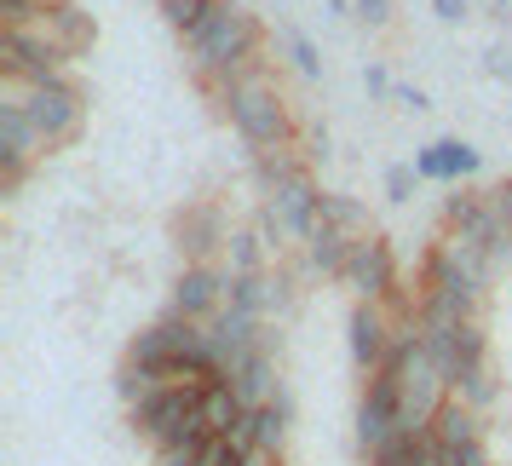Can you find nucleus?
Wrapping results in <instances>:
<instances>
[{"label": "nucleus", "instance_id": "f257e3e1", "mask_svg": "<svg viewBox=\"0 0 512 466\" xmlns=\"http://www.w3.org/2000/svg\"><path fill=\"white\" fill-rule=\"evenodd\" d=\"M185 52H190V70L202 75L208 87H231L242 75L259 70V52H265V24H259L248 6L236 0H219L202 24L185 35Z\"/></svg>", "mask_w": 512, "mask_h": 466}, {"label": "nucleus", "instance_id": "f03ea898", "mask_svg": "<svg viewBox=\"0 0 512 466\" xmlns=\"http://www.w3.org/2000/svg\"><path fill=\"white\" fill-rule=\"evenodd\" d=\"M219 98H225V116H231L236 139L248 144L254 156H265V150H294V116H288L282 93L259 70L231 81Z\"/></svg>", "mask_w": 512, "mask_h": 466}, {"label": "nucleus", "instance_id": "7ed1b4c3", "mask_svg": "<svg viewBox=\"0 0 512 466\" xmlns=\"http://www.w3.org/2000/svg\"><path fill=\"white\" fill-rule=\"evenodd\" d=\"M64 58H70V52L58 47L41 24L6 29V35H0V75H6V87H47V81H64Z\"/></svg>", "mask_w": 512, "mask_h": 466}, {"label": "nucleus", "instance_id": "20e7f679", "mask_svg": "<svg viewBox=\"0 0 512 466\" xmlns=\"http://www.w3.org/2000/svg\"><path fill=\"white\" fill-rule=\"evenodd\" d=\"M18 98H24L35 133L47 139V150L81 139V127H87V98H81V87H75L70 75H64V81H47V87H18Z\"/></svg>", "mask_w": 512, "mask_h": 466}, {"label": "nucleus", "instance_id": "39448f33", "mask_svg": "<svg viewBox=\"0 0 512 466\" xmlns=\"http://www.w3.org/2000/svg\"><path fill=\"white\" fill-rule=\"evenodd\" d=\"M41 156H47V139L35 133V121H29L18 87H6V98H0V190L12 196Z\"/></svg>", "mask_w": 512, "mask_h": 466}, {"label": "nucleus", "instance_id": "423d86ee", "mask_svg": "<svg viewBox=\"0 0 512 466\" xmlns=\"http://www.w3.org/2000/svg\"><path fill=\"white\" fill-rule=\"evenodd\" d=\"M397 432H403V403H397V369L386 363L380 374H369V386L357 397V449L374 461Z\"/></svg>", "mask_w": 512, "mask_h": 466}, {"label": "nucleus", "instance_id": "0eeeda50", "mask_svg": "<svg viewBox=\"0 0 512 466\" xmlns=\"http://www.w3.org/2000/svg\"><path fill=\"white\" fill-rule=\"evenodd\" d=\"M265 208L277 213V225L288 231V242L305 248V236L323 225V190H317V179L300 167V173H288V179H277V185L265 190Z\"/></svg>", "mask_w": 512, "mask_h": 466}, {"label": "nucleus", "instance_id": "6e6552de", "mask_svg": "<svg viewBox=\"0 0 512 466\" xmlns=\"http://www.w3.org/2000/svg\"><path fill=\"white\" fill-rule=\"evenodd\" d=\"M397 328H403V323H392V311H386V305L351 300V317H346L351 363H357L363 374H380V369H386V357H392V346H397Z\"/></svg>", "mask_w": 512, "mask_h": 466}, {"label": "nucleus", "instance_id": "1a4fd4ad", "mask_svg": "<svg viewBox=\"0 0 512 466\" xmlns=\"http://www.w3.org/2000/svg\"><path fill=\"white\" fill-rule=\"evenodd\" d=\"M127 415H133V432H139V438L162 443L167 432H179L190 415H202V386H179V380H167V386H156L144 403H133Z\"/></svg>", "mask_w": 512, "mask_h": 466}, {"label": "nucleus", "instance_id": "9d476101", "mask_svg": "<svg viewBox=\"0 0 512 466\" xmlns=\"http://www.w3.org/2000/svg\"><path fill=\"white\" fill-rule=\"evenodd\" d=\"M173 242H179L185 265H219L225 248H231V225H225L219 202H190V208L173 219Z\"/></svg>", "mask_w": 512, "mask_h": 466}, {"label": "nucleus", "instance_id": "9b49d317", "mask_svg": "<svg viewBox=\"0 0 512 466\" xmlns=\"http://www.w3.org/2000/svg\"><path fill=\"white\" fill-rule=\"evenodd\" d=\"M225 282H231V277H225V265H185L179 282H173L167 311H173V317H185V323H213V317L231 305Z\"/></svg>", "mask_w": 512, "mask_h": 466}, {"label": "nucleus", "instance_id": "f8f14e48", "mask_svg": "<svg viewBox=\"0 0 512 466\" xmlns=\"http://www.w3.org/2000/svg\"><path fill=\"white\" fill-rule=\"evenodd\" d=\"M288 426H294V403H288V392H277L271 403H259V409H248V415L236 420L231 443L242 449V455H277L288 449Z\"/></svg>", "mask_w": 512, "mask_h": 466}, {"label": "nucleus", "instance_id": "ddd939ff", "mask_svg": "<svg viewBox=\"0 0 512 466\" xmlns=\"http://www.w3.org/2000/svg\"><path fill=\"white\" fill-rule=\"evenodd\" d=\"M225 380L236 386V397L248 403V409H259V403H271V397L282 392L277 386V334H265L254 351H242V357H231V369H225Z\"/></svg>", "mask_w": 512, "mask_h": 466}, {"label": "nucleus", "instance_id": "4468645a", "mask_svg": "<svg viewBox=\"0 0 512 466\" xmlns=\"http://www.w3.org/2000/svg\"><path fill=\"white\" fill-rule=\"evenodd\" d=\"M443 225H449V236H461V242H478V248H489L495 254V242H501V213H495V202L484 196H472V190H461V196H449V208H443Z\"/></svg>", "mask_w": 512, "mask_h": 466}, {"label": "nucleus", "instance_id": "2eb2a0df", "mask_svg": "<svg viewBox=\"0 0 512 466\" xmlns=\"http://www.w3.org/2000/svg\"><path fill=\"white\" fill-rule=\"evenodd\" d=\"M127 363H139V369H156L173 380V363H179V323L162 317V323H150L133 334V346H127Z\"/></svg>", "mask_w": 512, "mask_h": 466}, {"label": "nucleus", "instance_id": "dca6fc26", "mask_svg": "<svg viewBox=\"0 0 512 466\" xmlns=\"http://www.w3.org/2000/svg\"><path fill=\"white\" fill-rule=\"evenodd\" d=\"M478 369H489V334H484V317H478V323H461V328H455V346H449V386L472 380Z\"/></svg>", "mask_w": 512, "mask_h": 466}, {"label": "nucleus", "instance_id": "f3484780", "mask_svg": "<svg viewBox=\"0 0 512 466\" xmlns=\"http://www.w3.org/2000/svg\"><path fill=\"white\" fill-rule=\"evenodd\" d=\"M242 415H248V403L236 397V386L225 380V374L202 386V420H208V432H213V438H231V432H236V420H242Z\"/></svg>", "mask_w": 512, "mask_h": 466}, {"label": "nucleus", "instance_id": "a211bd4d", "mask_svg": "<svg viewBox=\"0 0 512 466\" xmlns=\"http://www.w3.org/2000/svg\"><path fill=\"white\" fill-rule=\"evenodd\" d=\"M346 259H351V236L328 231V225L305 236V271L311 277H346Z\"/></svg>", "mask_w": 512, "mask_h": 466}, {"label": "nucleus", "instance_id": "6ab92c4d", "mask_svg": "<svg viewBox=\"0 0 512 466\" xmlns=\"http://www.w3.org/2000/svg\"><path fill=\"white\" fill-rule=\"evenodd\" d=\"M432 438H438V449H466V443H484V420H478V409H466L461 397H449V409L438 415Z\"/></svg>", "mask_w": 512, "mask_h": 466}, {"label": "nucleus", "instance_id": "aec40b11", "mask_svg": "<svg viewBox=\"0 0 512 466\" xmlns=\"http://www.w3.org/2000/svg\"><path fill=\"white\" fill-rule=\"evenodd\" d=\"M41 29H47L52 41H58V47L70 52H81L87 47V41H93V24H87V18H81V6H75V0H64V6H52L47 18H41Z\"/></svg>", "mask_w": 512, "mask_h": 466}, {"label": "nucleus", "instance_id": "412c9836", "mask_svg": "<svg viewBox=\"0 0 512 466\" xmlns=\"http://www.w3.org/2000/svg\"><path fill=\"white\" fill-rule=\"evenodd\" d=\"M323 225H328V231H340V236H351V242L374 236L369 208H363L357 196H328V190H323Z\"/></svg>", "mask_w": 512, "mask_h": 466}, {"label": "nucleus", "instance_id": "4be33fe9", "mask_svg": "<svg viewBox=\"0 0 512 466\" xmlns=\"http://www.w3.org/2000/svg\"><path fill=\"white\" fill-rule=\"evenodd\" d=\"M225 271H231V277H259V271H271V248H265V236L259 231H231Z\"/></svg>", "mask_w": 512, "mask_h": 466}, {"label": "nucleus", "instance_id": "5701e85b", "mask_svg": "<svg viewBox=\"0 0 512 466\" xmlns=\"http://www.w3.org/2000/svg\"><path fill=\"white\" fill-rule=\"evenodd\" d=\"M438 156H443V185H461V179H472L484 167V156L466 139H438Z\"/></svg>", "mask_w": 512, "mask_h": 466}, {"label": "nucleus", "instance_id": "b1692460", "mask_svg": "<svg viewBox=\"0 0 512 466\" xmlns=\"http://www.w3.org/2000/svg\"><path fill=\"white\" fill-rule=\"evenodd\" d=\"M156 386H167V374L139 369V363H121V374H116V392H121V403H127V409H133V403H144V397L156 392Z\"/></svg>", "mask_w": 512, "mask_h": 466}, {"label": "nucleus", "instance_id": "393cba45", "mask_svg": "<svg viewBox=\"0 0 512 466\" xmlns=\"http://www.w3.org/2000/svg\"><path fill=\"white\" fill-rule=\"evenodd\" d=\"M288 173H300V156L294 150H265V156H254V179H259V196L277 185V179H288Z\"/></svg>", "mask_w": 512, "mask_h": 466}, {"label": "nucleus", "instance_id": "a878e982", "mask_svg": "<svg viewBox=\"0 0 512 466\" xmlns=\"http://www.w3.org/2000/svg\"><path fill=\"white\" fill-rule=\"evenodd\" d=\"M156 6H162V18L179 29V35H190V29H196L213 6H219V0H156Z\"/></svg>", "mask_w": 512, "mask_h": 466}, {"label": "nucleus", "instance_id": "bb28decb", "mask_svg": "<svg viewBox=\"0 0 512 466\" xmlns=\"http://www.w3.org/2000/svg\"><path fill=\"white\" fill-rule=\"evenodd\" d=\"M282 47H288V58H294V70H300L305 81H323V58H317V41H311V35L288 29V35H282Z\"/></svg>", "mask_w": 512, "mask_h": 466}, {"label": "nucleus", "instance_id": "cd10ccee", "mask_svg": "<svg viewBox=\"0 0 512 466\" xmlns=\"http://www.w3.org/2000/svg\"><path fill=\"white\" fill-rule=\"evenodd\" d=\"M52 6H64V0H0V18H6V29H29L41 24Z\"/></svg>", "mask_w": 512, "mask_h": 466}, {"label": "nucleus", "instance_id": "c85d7f7f", "mask_svg": "<svg viewBox=\"0 0 512 466\" xmlns=\"http://www.w3.org/2000/svg\"><path fill=\"white\" fill-rule=\"evenodd\" d=\"M495 392H501V386H495V369H478L472 380H461V386H455V397H461L466 409H478V415L495 403Z\"/></svg>", "mask_w": 512, "mask_h": 466}, {"label": "nucleus", "instance_id": "c756f323", "mask_svg": "<svg viewBox=\"0 0 512 466\" xmlns=\"http://www.w3.org/2000/svg\"><path fill=\"white\" fill-rule=\"evenodd\" d=\"M415 185H420L415 162H397V167H386V202H409V196H415Z\"/></svg>", "mask_w": 512, "mask_h": 466}, {"label": "nucleus", "instance_id": "7c9ffc66", "mask_svg": "<svg viewBox=\"0 0 512 466\" xmlns=\"http://www.w3.org/2000/svg\"><path fill=\"white\" fill-rule=\"evenodd\" d=\"M294 305V277H282V271H265V317H277Z\"/></svg>", "mask_w": 512, "mask_h": 466}, {"label": "nucleus", "instance_id": "2f4dec72", "mask_svg": "<svg viewBox=\"0 0 512 466\" xmlns=\"http://www.w3.org/2000/svg\"><path fill=\"white\" fill-rule=\"evenodd\" d=\"M242 461H248V455H242L231 438H213L208 449H202V461H196V466H242Z\"/></svg>", "mask_w": 512, "mask_h": 466}, {"label": "nucleus", "instance_id": "473e14b6", "mask_svg": "<svg viewBox=\"0 0 512 466\" xmlns=\"http://www.w3.org/2000/svg\"><path fill=\"white\" fill-rule=\"evenodd\" d=\"M363 29H386L392 24V0H357V12H351Z\"/></svg>", "mask_w": 512, "mask_h": 466}, {"label": "nucleus", "instance_id": "72a5a7b5", "mask_svg": "<svg viewBox=\"0 0 512 466\" xmlns=\"http://www.w3.org/2000/svg\"><path fill=\"white\" fill-rule=\"evenodd\" d=\"M443 466H495L484 443H466V449H443Z\"/></svg>", "mask_w": 512, "mask_h": 466}, {"label": "nucleus", "instance_id": "f704fd0d", "mask_svg": "<svg viewBox=\"0 0 512 466\" xmlns=\"http://www.w3.org/2000/svg\"><path fill=\"white\" fill-rule=\"evenodd\" d=\"M415 173H420V179H432V185H443V156H438V144L415 150Z\"/></svg>", "mask_w": 512, "mask_h": 466}, {"label": "nucleus", "instance_id": "c9c22d12", "mask_svg": "<svg viewBox=\"0 0 512 466\" xmlns=\"http://www.w3.org/2000/svg\"><path fill=\"white\" fill-rule=\"evenodd\" d=\"M363 87H369V98H392L397 93V81L386 75V64H369V70H363Z\"/></svg>", "mask_w": 512, "mask_h": 466}, {"label": "nucleus", "instance_id": "e433bc0d", "mask_svg": "<svg viewBox=\"0 0 512 466\" xmlns=\"http://www.w3.org/2000/svg\"><path fill=\"white\" fill-rule=\"evenodd\" d=\"M484 70L495 75V81H507V87H512V47H489L484 52Z\"/></svg>", "mask_w": 512, "mask_h": 466}, {"label": "nucleus", "instance_id": "4c0bfd02", "mask_svg": "<svg viewBox=\"0 0 512 466\" xmlns=\"http://www.w3.org/2000/svg\"><path fill=\"white\" fill-rule=\"evenodd\" d=\"M489 202H495V213H501V231L512 236V179H501V185L489 190Z\"/></svg>", "mask_w": 512, "mask_h": 466}, {"label": "nucleus", "instance_id": "58836bf2", "mask_svg": "<svg viewBox=\"0 0 512 466\" xmlns=\"http://www.w3.org/2000/svg\"><path fill=\"white\" fill-rule=\"evenodd\" d=\"M432 12H438V24H466V0H432Z\"/></svg>", "mask_w": 512, "mask_h": 466}, {"label": "nucleus", "instance_id": "ea45409f", "mask_svg": "<svg viewBox=\"0 0 512 466\" xmlns=\"http://www.w3.org/2000/svg\"><path fill=\"white\" fill-rule=\"evenodd\" d=\"M397 104H403V110H432V98H426V93H420V87H397Z\"/></svg>", "mask_w": 512, "mask_h": 466}, {"label": "nucleus", "instance_id": "a19ab883", "mask_svg": "<svg viewBox=\"0 0 512 466\" xmlns=\"http://www.w3.org/2000/svg\"><path fill=\"white\" fill-rule=\"evenodd\" d=\"M489 12H495L501 24H512V0H489Z\"/></svg>", "mask_w": 512, "mask_h": 466}]
</instances>
